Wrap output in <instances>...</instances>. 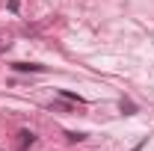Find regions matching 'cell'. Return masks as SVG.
<instances>
[{
	"instance_id": "6da1fadb",
	"label": "cell",
	"mask_w": 154,
	"mask_h": 151,
	"mask_svg": "<svg viewBox=\"0 0 154 151\" xmlns=\"http://www.w3.org/2000/svg\"><path fill=\"white\" fill-rule=\"evenodd\" d=\"M33 142H36V133L33 131H21L18 133V151H27Z\"/></svg>"
},
{
	"instance_id": "7a4b0ae2",
	"label": "cell",
	"mask_w": 154,
	"mask_h": 151,
	"mask_svg": "<svg viewBox=\"0 0 154 151\" xmlns=\"http://www.w3.org/2000/svg\"><path fill=\"white\" fill-rule=\"evenodd\" d=\"M59 98H65V101H71V104H83V98L74 92H65V89H59Z\"/></svg>"
},
{
	"instance_id": "3957f363",
	"label": "cell",
	"mask_w": 154,
	"mask_h": 151,
	"mask_svg": "<svg viewBox=\"0 0 154 151\" xmlns=\"http://www.w3.org/2000/svg\"><path fill=\"white\" fill-rule=\"evenodd\" d=\"M18 71H45V65H27V62H15Z\"/></svg>"
}]
</instances>
